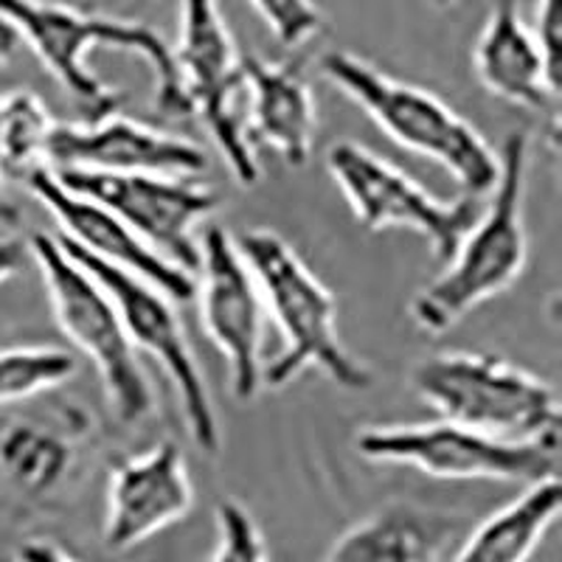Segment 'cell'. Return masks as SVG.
Instances as JSON below:
<instances>
[{
  "instance_id": "obj_1",
  "label": "cell",
  "mask_w": 562,
  "mask_h": 562,
  "mask_svg": "<svg viewBox=\"0 0 562 562\" xmlns=\"http://www.w3.org/2000/svg\"><path fill=\"white\" fill-rule=\"evenodd\" d=\"M0 20L26 40L70 102L82 110L85 122H97L122 104V97L88 68V54L99 45L147 59L155 74V104L178 119L192 115L172 45L138 20L79 12L54 0H0Z\"/></svg>"
},
{
  "instance_id": "obj_2",
  "label": "cell",
  "mask_w": 562,
  "mask_h": 562,
  "mask_svg": "<svg viewBox=\"0 0 562 562\" xmlns=\"http://www.w3.org/2000/svg\"><path fill=\"white\" fill-rule=\"evenodd\" d=\"M234 243L259 284L265 310H270L284 338V351L262 371V385L284 389L301 371L321 369L338 389L369 391L374 371L344 346L338 304L293 245L268 228L243 231Z\"/></svg>"
},
{
  "instance_id": "obj_3",
  "label": "cell",
  "mask_w": 562,
  "mask_h": 562,
  "mask_svg": "<svg viewBox=\"0 0 562 562\" xmlns=\"http://www.w3.org/2000/svg\"><path fill=\"white\" fill-rule=\"evenodd\" d=\"M498 158L501 172L490 203L461 237L448 270L430 281L411 307L425 333L441 335L453 329L467 313L509 290L529 262V234L524 223L529 135L524 130L506 135Z\"/></svg>"
},
{
  "instance_id": "obj_4",
  "label": "cell",
  "mask_w": 562,
  "mask_h": 562,
  "mask_svg": "<svg viewBox=\"0 0 562 562\" xmlns=\"http://www.w3.org/2000/svg\"><path fill=\"white\" fill-rule=\"evenodd\" d=\"M324 77L340 88L405 149L448 169L464 194L486 198L498 180L501 158L484 135L425 88L394 79L349 52L321 59Z\"/></svg>"
},
{
  "instance_id": "obj_5",
  "label": "cell",
  "mask_w": 562,
  "mask_h": 562,
  "mask_svg": "<svg viewBox=\"0 0 562 562\" xmlns=\"http://www.w3.org/2000/svg\"><path fill=\"white\" fill-rule=\"evenodd\" d=\"M414 391L445 419L506 441H560V396L495 355L445 351L414 369Z\"/></svg>"
},
{
  "instance_id": "obj_6",
  "label": "cell",
  "mask_w": 562,
  "mask_h": 562,
  "mask_svg": "<svg viewBox=\"0 0 562 562\" xmlns=\"http://www.w3.org/2000/svg\"><path fill=\"white\" fill-rule=\"evenodd\" d=\"M29 250L43 273L54 321L70 344L93 360L115 416L135 425L153 414V389L108 290L52 234H34Z\"/></svg>"
},
{
  "instance_id": "obj_7",
  "label": "cell",
  "mask_w": 562,
  "mask_h": 562,
  "mask_svg": "<svg viewBox=\"0 0 562 562\" xmlns=\"http://www.w3.org/2000/svg\"><path fill=\"white\" fill-rule=\"evenodd\" d=\"M355 450L378 464H408L445 481H535L560 473V441H506L459 422L389 425L355 436Z\"/></svg>"
},
{
  "instance_id": "obj_8",
  "label": "cell",
  "mask_w": 562,
  "mask_h": 562,
  "mask_svg": "<svg viewBox=\"0 0 562 562\" xmlns=\"http://www.w3.org/2000/svg\"><path fill=\"white\" fill-rule=\"evenodd\" d=\"M59 245L68 250L93 279L108 290L115 310L122 315L124 333H127L133 349L147 351L160 369L167 371L178 391L180 408H183L186 425L192 434L194 445L205 456L220 453V422L214 411V400L209 394L203 371H200L194 349L186 338L183 321H180L175 301L164 290L149 284L147 279L130 273L124 268L102 262L99 256L88 254L77 243L57 234Z\"/></svg>"
},
{
  "instance_id": "obj_9",
  "label": "cell",
  "mask_w": 562,
  "mask_h": 562,
  "mask_svg": "<svg viewBox=\"0 0 562 562\" xmlns=\"http://www.w3.org/2000/svg\"><path fill=\"white\" fill-rule=\"evenodd\" d=\"M326 167L340 186L360 225L371 234L385 228H408L428 239L434 259L448 265L470 225L479 220L481 198L436 200L416 186L403 169L355 140H338L326 153Z\"/></svg>"
},
{
  "instance_id": "obj_10",
  "label": "cell",
  "mask_w": 562,
  "mask_h": 562,
  "mask_svg": "<svg viewBox=\"0 0 562 562\" xmlns=\"http://www.w3.org/2000/svg\"><path fill=\"white\" fill-rule=\"evenodd\" d=\"M54 178L82 198L97 200L122 217L169 262L198 276L200 243L194 228L220 209V194L192 175L93 172L52 169Z\"/></svg>"
},
{
  "instance_id": "obj_11",
  "label": "cell",
  "mask_w": 562,
  "mask_h": 562,
  "mask_svg": "<svg viewBox=\"0 0 562 562\" xmlns=\"http://www.w3.org/2000/svg\"><path fill=\"white\" fill-rule=\"evenodd\" d=\"M172 54L189 108L211 130L231 175L248 189L256 186L262 180V167L237 115V93L243 90L237 43L217 0H180V37Z\"/></svg>"
},
{
  "instance_id": "obj_12",
  "label": "cell",
  "mask_w": 562,
  "mask_h": 562,
  "mask_svg": "<svg viewBox=\"0 0 562 562\" xmlns=\"http://www.w3.org/2000/svg\"><path fill=\"white\" fill-rule=\"evenodd\" d=\"M198 276L200 318L225 355L231 394L250 403L262 391L265 299L234 237L220 225L203 234Z\"/></svg>"
},
{
  "instance_id": "obj_13",
  "label": "cell",
  "mask_w": 562,
  "mask_h": 562,
  "mask_svg": "<svg viewBox=\"0 0 562 562\" xmlns=\"http://www.w3.org/2000/svg\"><path fill=\"white\" fill-rule=\"evenodd\" d=\"M203 147L180 135L147 127L127 115L108 113L97 122H54L48 138V169H93V172H205Z\"/></svg>"
},
{
  "instance_id": "obj_14",
  "label": "cell",
  "mask_w": 562,
  "mask_h": 562,
  "mask_svg": "<svg viewBox=\"0 0 562 562\" xmlns=\"http://www.w3.org/2000/svg\"><path fill=\"white\" fill-rule=\"evenodd\" d=\"M23 186L57 217L59 234L68 237L70 243H77L82 250L99 256L102 262L147 279L149 284L164 290L175 304L194 299L198 276L169 262L167 256H160L147 239L138 237L122 217H115L113 211L104 209L102 203L65 189L48 167L29 175Z\"/></svg>"
},
{
  "instance_id": "obj_15",
  "label": "cell",
  "mask_w": 562,
  "mask_h": 562,
  "mask_svg": "<svg viewBox=\"0 0 562 562\" xmlns=\"http://www.w3.org/2000/svg\"><path fill=\"white\" fill-rule=\"evenodd\" d=\"M194 486L186 470L183 450L175 441H160L147 453L113 467L108 486L104 543L124 551L167 529L189 515Z\"/></svg>"
},
{
  "instance_id": "obj_16",
  "label": "cell",
  "mask_w": 562,
  "mask_h": 562,
  "mask_svg": "<svg viewBox=\"0 0 562 562\" xmlns=\"http://www.w3.org/2000/svg\"><path fill=\"white\" fill-rule=\"evenodd\" d=\"M85 414L65 405L57 416H14L0 425V509L23 515L48 504L70 479Z\"/></svg>"
},
{
  "instance_id": "obj_17",
  "label": "cell",
  "mask_w": 562,
  "mask_h": 562,
  "mask_svg": "<svg viewBox=\"0 0 562 562\" xmlns=\"http://www.w3.org/2000/svg\"><path fill=\"white\" fill-rule=\"evenodd\" d=\"M243 88L250 93L245 138L276 149L288 167H304L313 155L315 99L299 63H268L256 54L239 57Z\"/></svg>"
},
{
  "instance_id": "obj_18",
  "label": "cell",
  "mask_w": 562,
  "mask_h": 562,
  "mask_svg": "<svg viewBox=\"0 0 562 562\" xmlns=\"http://www.w3.org/2000/svg\"><path fill=\"white\" fill-rule=\"evenodd\" d=\"M453 515L414 504H389L349 526L326 551L333 562H436L461 546Z\"/></svg>"
},
{
  "instance_id": "obj_19",
  "label": "cell",
  "mask_w": 562,
  "mask_h": 562,
  "mask_svg": "<svg viewBox=\"0 0 562 562\" xmlns=\"http://www.w3.org/2000/svg\"><path fill=\"white\" fill-rule=\"evenodd\" d=\"M473 63L479 82L492 97L535 113L557 110L560 93L546 77L543 54L520 18L518 0H492L490 20L475 43Z\"/></svg>"
},
{
  "instance_id": "obj_20",
  "label": "cell",
  "mask_w": 562,
  "mask_h": 562,
  "mask_svg": "<svg viewBox=\"0 0 562 562\" xmlns=\"http://www.w3.org/2000/svg\"><path fill=\"white\" fill-rule=\"evenodd\" d=\"M562 481L551 473L529 481V490L464 535L453 560L459 562H520L535 551L540 537L560 518Z\"/></svg>"
},
{
  "instance_id": "obj_21",
  "label": "cell",
  "mask_w": 562,
  "mask_h": 562,
  "mask_svg": "<svg viewBox=\"0 0 562 562\" xmlns=\"http://www.w3.org/2000/svg\"><path fill=\"white\" fill-rule=\"evenodd\" d=\"M54 115L32 90L0 97V183H26L29 175L48 167V138Z\"/></svg>"
},
{
  "instance_id": "obj_22",
  "label": "cell",
  "mask_w": 562,
  "mask_h": 562,
  "mask_svg": "<svg viewBox=\"0 0 562 562\" xmlns=\"http://www.w3.org/2000/svg\"><path fill=\"white\" fill-rule=\"evenodd\" d=\"M77 374L74 355L57 346L0 349V405L26 403Z\"/></svg>"
},
{
  "instance_id": "obj_23",
  "label": "cell",
  "mask_w": 562,
  "mask_h": 562,
  "mask_svg": "<svg viewBox=\"0 0 562 562\" xmlns=\"http://www.w3.org/2000/svg\"><path fill=\"white\" fill-rule=\"evenodd\" d=\"M217 549L211 551V560L220 562H265L268 543L262 529L256 526L254 515L237 501H223L217 506Z\"/></svg>"
},
{
  "instance_id": "obj_24",
  "label": "cell",
  "mask_w": 562,
  "mask_h": 562,
  "mask_svg": "<svg viewBox=\"0 0 562 562\" xmlns=\"http://www.w3.org/2000/svg\"><path fill=\"white\" fill-rule=\"evenodd\" d=\"M250 7L262 14L273 37L288 48L310 43L324 29V14L313 0H250Z\"/></svg>"
},
{
  "instance_id": "obj_25",
  "label": "cell",
  "mask_w": 562,
  "mask_h": 562,
  "mask_svg": "<svg viewBox=\"0 0 562 562\" xmlns=\"http://www.w3.org/2000/svg\"><path fill=\"white\" fill-rule=\"evenodd\" d=\"M535 43L543 54L546 77L551 88L562 90V0H537L535 12Z\"/></svg>"
},
{
  "instance_id": "obj_26",
  "label": "cell",
  "mask_w": 562,
  "mask_h": 562,
  "mask_svg": "<svg viewBox=\"0 0 562 562\" xmlns=\"http://www.w3.org/2000/svg\"><path fill=\"white\" fill-rule=\"evenodd\" d=\"M29 243L14 237H3L0 239V284L20 273V270L26 268L29 262Z\"/></svg>"
},
{
  "instance_id": "obj_27",
  "label": "cell",
  "mask_w": 562,
  "mask_h": 562,
  "mask_svg": "<svg viewBox=\"0 0 562 562\" xmlns=\"http://www.w3.org/2000/svg\"><path fill=\"white\" fill-rule=\"evenodd\" d=\"M20 560H45V562H65L74 560L70 551H65L57 540L52 537H34V540H26L18 551Z\"/></svg>"
},
{
  "instance_id": "obj_28",
  "label": "cell",
  "mask_w": 562,
  "mask_h": 562,
  "mask_svg": "<svg viewBox=\"0 0 562 562\" xmlns=\"http://www.w3.org/2000/svg\"><path fill=\"white\" fill-rule=\"evenodd\" d=\"M14 40H18L14 29L9 26L7 20H0V65L7 63L9 54L14 52Z\"/></svg>"
},
{
  "instance_id": "obj_29",
  "label": "cell",
  "mask_w": 562,
  "mask_h": 562,
  "mask_svg": "<svg viewBox=\"0 0 562 562\" xmlns=\"http://www.w3.org/2000/svg\"><path fill=\"white\" fill-rule=\"evenodd\" d=\"M18 223V209L9 203L7 192H3V183H0V225H14Z\"/></svg>"
},
{
  "instance_id": "obj_30",
  "label": "cell",
  "mask_w": 562,
  "mask_h": 562,
  "mask_svg": "<svg viewBox=\"0 0 562 562\" xmlns=\"http://www.w3.org/2000/svg\"><path fill=\"white\" fill-rule=\"evenodd\" d=\"M430 3H434V7H439V9H445V7H450V3H456V0H430Z\"/></svg>"
}]
</instances>
